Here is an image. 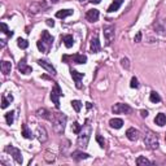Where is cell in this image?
<instances>
[{
	"label": "cell",
	"instance_id": "obj_45",
	"mask_svg": "<svg viewBox=\"0 0 166 166\" xmlns=\"http://www.w3.org/2000/svg\"><path fill=\"white\" fill-rule=\"evenodd\" d=\"M81 1H82V3H83V1H86V0H81Z\"/></svg>",
	"mask_w": 166,
	"mask_h": 166
},
{
	"label": "cell",
	"instance_id": "obj_2",
	"mask_svg": "<svg viewBox=\"0 0 166 166\" xmlns=\"http://www.w3.org/2000/svg\"><path fill=\"white\" fill-rule=\"evenodd\" d=\"M66 121H68V118H66L65 114H62V113H53L52 123H53V129L57 134H62L64 132Z\"/></svg>",
	"mask_w": 166,
	"mask_h": 166
},
{
	"label": "cell",
	"instance_id": "obj_26",
	"mask_svg": "<svg viewBox=\"0 0 166 166\" xmlns=\"http://www.w3.org/2000/svg\"><path fill=\"white\" fill-rule=\"evenodd\" d=\"M22 135H24V138H26V139H33V138H34L31 130H29V127H27L26 124H22Z\"/></svg>",
	"mask_w": 166,
	"mask_h": 166
},
{
	"label": "cell",
	"instance_id": "obj_41",
	"mask_svg": "<svg viewBox=\"0 0 166 166\" xmlns=\"http://www.w3.org/2000/svg\"><path fill=\"white\" fill-rule=\"evenodd\" d=\"M140 39H142V33H138L136 37H135V42H140Z\"/></svg>",
	"mask_w": 166,
	"mask_h": 166
},
{
	"label": "cell",
	"instance_id": "obj_35",
	"mask_svg": "<svg viewBox=\"0 0 166 166\" xmlns=\"http://www.w3.org/2000/svg\"><path fill=\"white\" fill-rule=\"evenodd\" d=\"M1 29H3V33H4V34H7L8 37H12V35H13V31H10V30L8 29V26L4 24V22L1 24Z\"/></svg>",
	"mask_w": 166,
	"mask_h": 166
},
{
	"label": "cell",
	"instance_id": "obj_29",
	"mask_svg": "<svg viewBox=\"0 0 166 166\" xmlns=\"http://www.w3.org/2000/svg\"><path fill=\"white\" fill-rule=\"evenodd\" d=\"M37 47H38V49H39L40 52H43V53H48V51H49V47L47 46V44L44 43L42 39L37 43Z\"/></svg>",
	"mask_w": 166,
	"mask_h": 166
},
{
	"label": "cell",
	"instance_id": "obj_18",
	"mask_svg": "<svg viewBox=\"0 0 166 166\" xmlns=\"http://www.w3.org/2000/svg\"><path fill=\"white\" fill-rule=\"evenodd\" d=\"M37 114L39 116V117L46 118V120H49V121H52V118H53V113H49L48 110L46 109V108H43V109H39V110L37 112Z\"/></svg>",
	"mask_w": 166,
	"mask_h": 166
},
{
	"label": "cell",
	"instance_id": "obj_4",
	"mask_svg": "<svg viewBox=\"0 0 166 166\" xmlns=\"http://www.w3.org/2000/svg\"><path fill=\"white\" fill-rule=\"evenodd\" d=\"M62 95L64 93H62L61 87H60L57 83H55L53 88H52V91H51V100L53 101L55 107H56L57 109L60 108V96H62Z\"/></svg>",
	"mask_w": 166,
	"mask_h": 166
},
{
	"label": "cell",
	"instance_id": "obj_23",
	"mask_svg": "<svg viewBox=\"0 0 166 166\" xmlns=\"http://www.w3.org/2000/svg\"><path fill=\"white\" fill-rule=\"evenodd\" d=\"M10 70H12V64L9 61H3L1 62V71L4 75H8V74L10 73Z\"/></svg>",
	"mask_w": 166,
	"mask_h": 166
},
{
	"label": "cell",
	"instance_id": "obj_39",
	"mask_svg": "<svg viewBox=\"0 0 166 166\" xmlns=\"http://www.w3.org/2000/svg\"><path fill=\"white\" fill-rule=\"evenodd\" d=\"M96 142L99 143V145L101 147V148H104V145H105V142H104V139L100 136V135H96Z\"/></svg>",
	"mask_w": 166,
	"mask_h": 166
},
{
	"label": "cell",
	"instance_id": "obj_36",
	"mask_svg": "<svg viewBox=\"0 0 166 166\" xmlns=\"http://www.w3.org/2000/svg\"><path fill=\"white\" fill-rule=\"evenodd\" d=\"M71 129H73V132H75V134H79V132H81V130H82V126H81V124H79L78 122H74L73 126H71Z\"/></svg>",
	"mask_w": 166,
	"mask_h": 166
},
{
	"label": "cell",
	"instance_id": "obj_24",
	"mask_svg": "<svg viewBox=\"0 0 166 166\" xmlns=\"http://www.w3.org/2000/svg\"><path fill=\"white\" fill-rule=\"evenodd\" d=\"M109 124L113 129H121V127L123 126V121L121 120V118H113V120L109 121Z\"/></svg>",
	"mask_w": 166,
	"mask_h": 166
},
{
	"label": "cell",
	"instance_id": "obj_22",
	"mask_svg": "<svg viewBox=\"0 0 166 166\" xmlns=\"http://www.w3.org/2000/svg\"><path fill=\"white\" fill-rule=\"evenodd\" d=\"M154 122H156V124H158V126H165L166 124V116L164 113H158V114L156 116V118H154Z\"/></svg>",
	"mask_w": 166,
	"mask_h": 166
},
{
	"label": "cell",
	"instance_id": "obj_25",
	"mask_svg": "<svg viewBox=\"0 0 166 166\" xmlns=\"http://www.w3.org/2000/svg\"><path fill=\"white\" fill-rule=\"evenodd\" d=\"M71 15H73V10L71 9H62V10H59V12L56 13V17L57 18H66Z\"/></svg>",
	"mask_w": 166,
	"mask_h": 166
},
{
	"label": "cell",
	"instance_id": "obj_13",
	"mask_svg": "<svg viewBox=\"0 0 166 166\" xmlns=\"http://www.w3.org/2000/svg\"><path fill=\"white\" fill-rule=\"evenodd\" d=\"M99 16H100V13H99L98 9H91L87 12L86 18H87V21H90V22H96L99 20Z\"/></svg>",
	"mask_w": 166,
	"mask_h": 166
},
{
	"label": "cell",
	"instance_id": "obj_9",
	"mask_svg": "<svg viewBox=\"0 0 166 166\" xmlns=\"http://www.w3.org/2000/svg\"><path fill=\"white\" fill-rule=\"evenodd\" d=\"M17 68H18V71L22 73V74H30V73H31V68L26 64V59H25V57L21 60L20 62H18Z\"/></svg>",
	"mask_w": 166,
	"mask_h": 166
},
{
	"label": "cell",
	"instance_id": "obj_11",
	"mask_svg": "<svg viewBox=\"0 0 166 166\" xmlns=\"http://www.w3.org/2000/svg\"><path fill=\"white\" fill-rule=\"evenodd\" d=\"M104 35L107 38L108 44L110 43L113 39H114V26H107L104 27Z\"/></svg>",
	"mask_w": 166,
	"mask_h": 166
},
{
	"label": "cell",
	"instance_id": "obj_15",
	"mask_svg": "<svg viewBox=\"0 0 166 166\" xmlns=\"http://www.w3.org/2000/svg\"><path fill=\"white\" fill-rule=\"evenodd\" d=\"M42 40H43L44 43L49 47V48H51L52 44H53V37H52L48 31H43V33H42Z\"/></svg>",
	"mask_w": 166,
	"mask_h": 166
},
{
	"label": "cell",
	"instance_id": "obj_40",
	"mask_svg": "<svg viewBox=\"0 0 166 166\" xmlns=\"http://www.w3.org/2000/svg\"><path fill=\"white\" fill-rule=\"evenodd\" d=\"M46 24L48 25V26H52V27L55 26V21H53V20H51V18H48V20H46Z\"/></svg>",
	"mask_w": 166,
	"mask_h": 166
},
{
	"label": "cell",
	"instance_id": "obj_38",
	"mask_svg": "<svg viewBox=\"0 0 166 166\" xmlns=\"http://www.w3.org/2000/svg\"><path fill=\"white\" fill-rule=\"evenodd\" d=\"M121 64H122V66L124 69H129L130 68V62H129V59H126V57H123L122 60H121Z\"/></svg>",
	"mask_w": 166,
	"mask_h": 166
},
{
	"label": "cell",
	"instance_id": "obj_21",
	"mask_svg": "<svg viewBox=\"0 0 166 166\" xmlns=\"http://www.w3.org/2000/svg\"><path fill=\"white\" fill-rule=\"evenodd\" d=\"M123 0H113V3L110 4V7L108 8V12L112 13V12H116V10L120 9V7L122 5Z\"/></svg>",
	"mask_w": 166,
	"mask_h": 166
},
{
	"label": "cell",
	"instance_id": "obj_42",
	"mask_svg": "<svg viewBox=\"0 0 166 166\" xmlns=\"http://www.w3.org/2000/svg\"><path fill=\"white\" fill-rule=\"evenodd\" d=\"M140 114H142V117H148V112L147 110H140Z\"/></svg>",
	"mask_w": 166,
	"mask_h": 166
},
{
	"label": "cell",
	"instance_id": "obj_1",
	"mask_svg": "<svg viewBox=\"0 0 166 166\" xmlns=\"http://www.w3.org/2000/svg\"><path fill=\"white\" fill-rule=\"evenodd\" d=\"M79 136H78V145L81 148H86L88 144V140H90V135H91V124L90 121H86V123L83 124L81 132H79Z\"/></svg>",
	"mask_w": 166,
	"mask_h": 166
},
{
	"label": "cell",
	"instance_id": "obj_27",
	"mask_svg": "<svg viewBox=\"0 0 166 166\" xmlns=\"http://www.w3.org/2000/svg\"><path fill=\"white\" fill-rule=\"evenodd\" d=\"M12 100H13V96L10 95V93H9V95H7V96L3 95V100H1V108H3V109H5V108L10 104V101H12Z\"/></svg>",
	"mask_w": 166,
	"mask_h": 166
},
{
	"label": "cell",
	"instance_id": "obj_34",
	"mask_svg": "<svg viewBox=\"0 0 166 166\" xmlns=\"http://www.w3.org/2000/svg\"><path fill=\"white\" fill-rule=\"evenodd\" d=\"M71 107L74 108V110H75V112H81L82 103L79 100H73V101H71Z\"/></svg>",
	"mask_w": 166,
	"mask_h": 166
},
{
	"label": "cell",
	"instance_id": "obj_44",
	"mask_svg": "<svg viewBox=\"0 0 166 166\" xmlns=\"http://www.w3.org/2000/svg\"><path fill=\"white\" fill-rule=\"evenodd\" d=\"M52 3H55V4H56V3H59V0H52Z\"/></svg>",
	"mask_w": 166,
	"mask_h": 166
},
{
	"label": "cell",
	"instance_id": "obj_12",
	"mask_svg": "<svg viewBox=\"0 0 166 166\" xmlns=\"http://www.w3.org/2000/svg\"><path fill=\"white\" fill-rule=\"evenodd\" d=\"M71 77H73L74 82H75L77 88H81L82 87V78H83V73H79L77 70H71Z\"/></svg>",
	"mask_w": 166,
	"mask_h": 166
},
{
	"label": "cell",
	"instance_id": "obj_8",
	"mask_svg": "<svg viewBox=\"0 0 166 166\" xmlns=\"http://www.w3.org/2000/svg\"><path fill=\"white\" fill-rule=\"evenodd\" d=\"M38 65L42 66L43 69H46L47 71H48L49 74H52V75H56V69L52 66V64H49L48 61H46V60H38Z\"/></svg>",
	"mask_w": 166,
	"mask_h": 166
},
{
	"label": "cell",
	"instance_id": "obj_31",
	"mask_svg": "<svg viewBox=\"0 0 166 166\" xmlns=\"http://www.w3.org/2000/svg\"><path fill=\"white\" fill-rule=\"evenodd\" d=\"M149 99H151L152 103H160L161 101V98H160V95L157 92H154V91H152L151 95H149Z\"/></svg>",
	"mask_w": 166,
	"mask_h": 166
},
{
	"label": "cell",
	"instance_id": "obj_5",
	"mask_svg": "<svg viewBox=\"0 0 166 166\" xmlns=\"http://www.w3.org/2000/svg\"><path fill=\"white\" fill-rule=\"evenodd\" d=\"M5 152H8V153L12 154L13 158L16 160L17 164H22V154H21V151L18 148H15V147H9V145H8L7 148H5Z\"/></svg>",
	"mask_w": 166,
	"mask_h": 166
},
{
	"label": "cell",
	"instance_id": "obj_17",
	"mask_svg": "<svg viewBox=\"0 0 166 166\" xmlns=\"http://www.w3.org/2000/svg\"><path fill=\"white\" fill-rule=\"evenodd\" d=\"M47 8V5L44 4L43 1H39V3H34V4L30 7V12H33V13H38V12H40L42 9H46Z\"/></svg>",
	"mask_w": 166,
	"mask_h": 166
},
{
	"label": "cell",
	"instance_id": "obj_37",
	"mask_svg": "<svg viewBox=\"0 0 166 166\" xmlns=\"http://www.w3.org/2000/svg\"><path fill=\"white\" fill-rule=\"evenodd\" d=\"M130 87H131V88H138V87H139V82H138V78L132 77V78H131V82H130Z\"/></svg>",
	"mask_w": 166,
	"mask_h": 166
},
{
	"label": "cell",
	"instance_id": "obj_6",
	"mask_svg": "<svg viewBox=\"0 0 166 166\" xmlns=\"http://www.w3.org/2000/svg\"><path fill=\"white\" fill-rule=\"evenodd\" d=\"M112 110L116 113V114H121V113H124V114H127V113L131 112V108H130L127 104L118 103V104H114V105H113Z\"/></svg>",
	"mask_w": 166,
	"mask_h": 166
},
{
	"label": "cell",
	"instance_id": "obj_33",
	"mask_svg": "<svg viewBox=\"0 0 166 166\" xmlns=\"http://www.w3.org/2000/svg\"><path fill=\"white\" fill-rule=\"evenodd\" d=\"M17 46L20 47V48H22V49H26L27 47H29V42L25 40V39H21V38H20V39L17 40Z\"/></svg>",
	"mask_w": 166,
	"mask_h": 166
},
{
	"label": "cell",
	"instance_id": "obj_14",
	"mask_svg": "<svg viewBox=\"0 0 166 166\" xmlns=\"http://www.w3.org/2000/svg\"><path fill=\"white\" fill-rule=\"evenodd\" d=\"M154 30L158 34L166 37V21H158L157 24H154Z\"/></svg>",
	"mask_w": 166,
	"mask_h": 166
},
{
	"label": "cell",
	"instance_id": "obj_32",
	"mask_svg": "<svg viewBox=\"0 0 166 166\" xmlns=\"http://www.w3.org/2000/svg\"><path fill=\"white\" fill-rule=\"evenodd\" d=\"M5 120H7V123L8 124H12L13 121H15V112H8L7 114H5Z\"/></svg>",
	"mask_w": 166,
	"mask_h": 166
},
{
	"label": "cell",
	"instance_id": "obj_16",
	"mask_svg": "<svg viewBox=\"0 0 166 166\" xmlns=\"http://www.w3.org/2000/svg\"><path fill=\"white\" fill-rule=\"evenodd\" d=\"M37 134H38V139H39V142H42V143H44L47 139H48V136H47V131H46V129H44V127L38 126Z\"/></svg>",
	"mask_w": 166,
	"mask_h": 166
},
{
	"label": "cell",
	"instance_id": "obj_46",
	"mask_svg": "<svg viewBox=\"0 0 166 166\" xmlns=\"http://www.w3.org/2000/svg\"><path fill=\"white\" fill-rule=\"evenodd\" d=\"M165 140H166V135H165Z\"/></svg>",
	"mask_w": 166,
	"mask_h": 166
},
{
	"label": "cell",
	"instance_id": "obj_43",
	"mask_svg": "<svg viewBox=\"0 0 166 166\" xmlns=\"http://www.w3.org/2000/svg\"><path fill=\"white\" fill-rule=\"evenodd\" d=\"M91 3H92V4H99V3L101 1V0H90Z\"/></svg>",
	"mask_w": 166,
	"mask_h": 166
},
{
	"label": "cell",
	"instance_id": "obj_10",
	"mask_svg": "<svg viewBox=\"0 0 166 166\" xmlns=\"http://www.w3.org/2000/svg\"><path fill=\"white\" fill-rule=\"evenodd\" d=\"M139 135H140L139 130L134 129V127H130V129L126 131V136H127V139L131 140V142H134V140H138V139H139Z\"/></svg>",
	"mask_w": 166,
	"mask_h": 166
},
{
	"label": "cell",
	"instance_id": "obj_30",
	"mask_svg": "<svg viewBox=\"0 0 166 166\" xmlns=\"http://www.w3.org/2000/svg\"><path fill=\"white\" fill-rule=\"evenodd\" d=\"M136 164L139 165V166H145V165H152V162L149 161V160H147L145 157L140 156V157H138V160H136Z\"/></svg>",
	"mask_w": 166,
	"mask_h": 166
},
{
	"label": "cell",
	"instance_id": "obj_19",
	"mask_svg": "<svg viewBox=\"0 0 166 166\" xmlns=\"http://www.w3.org/2000/svg\"><path fill=\"white\" fill-rule=\"evenodd\" d=\"M71 157H73L75 161H81V160H86L90 157V154L84 153V152H81V151H75L73 152V154H71Z\"/></svg>",
	"mask_w": 166,
	"mask_h": 166
},
{
	"label": "cell",
	"instance_id": "obj_7",
	"mask_svg": "<svg viewBox=\"0 0 166 166\" xmlns=\"http://www.w3.org/2000/svg\"><path fill=\"white\" fill-rule=\"evenodd\" d=\"M64 61H68V60H71L74 64H86L87 62V56L84 55H74V56H64L62 57Z\"/></svg>",
	"mask_w": 166,
	"mask_h": 166
},
{
	"label": "cell",
	"instance_id": "obj_3",
	"mask_svg": "<svg viewBox=\"0 0 166 166\" xmlns=\"http://www.w3.org/2000/svg\"><path fill=\"white\" fill-rule=\"evenodd\" d=\"M144 144L148 149H157L158 148V139H157L156 134H153L151 130H147V132L144 135Z\"/></svg>",
	"mask_w": 166,
	"mask_h": 166
},
{
	"label": "cell",
	"instance_id": "obj_20",
	"mask_svg": "<svg viewBox=\"0 0 166 166\" xmlns=\"http://www.w3.org/2000/svg\"><path fill=\"white\" fill-rule=\"evenodd\" d=\"M91 51H92L93 53H98V52L100 51V42H99L98 37L91 39Z\"/></svg>",
	"mask_w": 166,
	"mask_h": 166
},
{
	"label": "cell",
	"instance_id": "obj_28",
	"mask_svg": "<svg viewBox=\"0 0 166 166\" xmlns=\"http://www.w3.org/2000/svg\"><path fill=\"white\" fill-rule=\"evenodd\" d=\"M62 42H64V44H65L68 48L73 47V44H74V38H73V35H65V37L62 38Z\"/></svg>",
	"mask_w": 166,
	"mask_h": 166
}]
</instances>
